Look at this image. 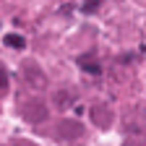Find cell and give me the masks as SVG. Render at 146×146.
<instances>
[{"mask_svg": "<svg viewBox=\"0 0 146 146\" xmlns=\"http://www.w3.org/2000/svg\"><path fill=\"white\" fill-rule=\"evenodd\" d=\"M5 91H8V73L0 68V94H5Z\"/></svg>", "mask_w": 146, "mask_h": 146, "instance_id": "cell-4", "label": "cell"}, {"mask_svg": "<svg viewBox=\"0 0 146 146\" xmlns=\"http://www.w3.org/2000/svg\"><path fill=\"white\" fill-rule=\"evenodd\" d=\"M5 44L13 47V50H24L26 47V39H24V36H18V34H5Z\"/></svg>", "mask_w": 146, "mask_h": 146, "instance_id": "cell-2", "label": "cell"}, {"mask_svg": "<svg viewBox=\"0 0 146 146\" xmlns=\"http://www.w3.org/2000/svg\"><path fill=\"white\" fill-rule=\"evenodd\" d=\"M78 65L86 70V73H91V76H99V73H102V65L97 63V58H94V55H81V58H78Z\"/></svg>", "mask_w": 146, "mask_h": 146, "instance_id": "cell-1", "label": "cell"}, {"mask_svg": "<svg viewBox=\"0 0 146 146\" xmlns=\"http://www.w3.org/2000/svg\"><path fill=\"white\" fill-rule=\"evenodd\" d=\"M102 3H104V0H89V3H84V8H81V11H84V13H94Z\"/></svg>", "mask_w": 146, "mask_h": 146, "instance_id": "cell-3", "label": "cell"}]
</instances>
